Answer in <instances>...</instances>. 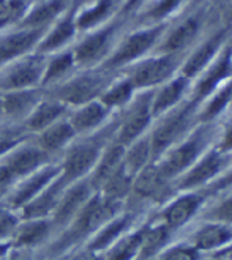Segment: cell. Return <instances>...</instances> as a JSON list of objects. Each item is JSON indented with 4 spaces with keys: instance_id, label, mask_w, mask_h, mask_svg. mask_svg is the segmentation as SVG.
Segmentation results:
<instances>
[{
    "instance_id": "cell-24",
    "label": "cell",
    "mask_w": 232,
    "mask_h": 260,
    "mask_svg": "<svg viewBox=\"0 0 232 260\" xmlns=\"http://www.w3.org/2000/svg\"><path fill=\"white\" fill-rule=\"evenodd\" d=\"M130 224V216H120V218H114L111 219L107 224H104L98 234L95 235V238L90 241L89 244V252L98 254L101 251L109 249L112 244L119 240V237L123 234V231L128 227Z\"/></svg>"
},
{
    "instance_id": "cell-50",
    "label": "cell",
    "mask_w": 232,
    "mask_h": 260,
    "mask_svg": "<svg viewBox=\"0 0 232 260\" xmlns=\"http://www.w3.org/2000/svg\"><path fill=\"white\" fill-rule=\"evenodd\" d=\"M5 117V114H4V103H2V100H0V120H2Z\"/></svg>"
},
{
    "instance_id": "cell-12",
    "label": "cell",
    "mask_w": 232,
    "mask_h": 260,
    "mask_svg": "<svg viewBox=\"0 0 232 260\" xmlns=\"http://www.w3.org/2000/svg\"><path fill=\"white\" fill-rule=\"evenodd\" d=\"M103 85L104 84L100 76L87 74V76H81V78L71 81L65 87H62L57 91V95H59L60 103L82 106V104L90 103L95 96H98L103 90Z\"/></svg>"
},
{
    "instance_id": "cell-38",
    "label": "cell",
    "mask_w": 232,
    "mask_h": 260,
    "mask_svg": "<svg viewBox=\"0 0 232 260\" xmlns=\"http://www.w3.org/2000/svg\"><path fill=\"white\" fill-rule=\"evenodd\" d=\"M111 5H112V0H101V2L94 7L92 10L82 13L79 18H77L76 24L79 25L81 28H87V27H92L95 25L97 22H100L107 13L111 10Z\"/></svg>"
},
{
    "instance_id": "cell-51",
    "label": "cell",
    "mask_w": 232,
    "mask_h": 260,
    "mask_svg": "<svg viewBox=\"0 0 232 260\" xmlns=\"http://www.w3.org/2000/svg\"><path fill=\"white\" fill-rule=\"evenodd\" d=\"M13 2H16V0H0V5H10V4H13Z\"/></svg>"
},
{
    "instance_id": "cell-19",
    "label": "cell",
    "mask_w": 232,
    "mask_h": 260,
    "mask_svg": "<svg viewBox=\"0 0 232 260\" xmlns=\"http://www.w3.org/2000/svg\"><path fill=\"white\" fill-rule=\"evenodd\" d=\"M76 136L73 126L70 125V121H55L51 126H48L46 129L40 131V137H38V147L41 150H44L48 155L54 151H59L64 147H67L71 139Z\"/></svg>"
},
{
    "instance_id": "cell-44",
    "label": "cell",
    "mask_w": 232,
    "mask_h": 260,
    "mask_svg": "<svg viewBox=\"0 0 232 260\" xmlns=\"http://www.w3.org/2000/svg\"><path fill=\"white\" fill-rule=\"evenodd\" d=\"M216 150L224 153V155H230L232 153V125L227 126L221 136V141L218 144V147H216Z\"/></svg>"
},
{
    "instance_id": "cell-31",
    "label": "cell",
    "mask_w": 232,
    "mask_h": 260,
    "mask_svg": "<svg viewBox=\"0 0 232 260\" xmlns=\"http://www.w3.org/2000/svg\"><path fill=\"white\" fill-rule=\"evenodd\" d=\"M38 37H40L38 30H32V32H21L5 38L0 43V63L25 52L38 40Z\"/></svg>"
},
{
    "instance_id": "cell-8",
    "label": "cell",
    "mask_w": 232,
    "mask_h": 260,
    "mask_svg": "<svg viewBox=\"0 0 232 260\" xmlns=\"http://www.w3.org/2000/svg\"><path fill=\"white\" fill-rule=\"evenodd\" d=\"M68 188L67 183L62 180L60 174L38 196L22 207V215L25 219H44L49 213H54L64 191Z\"/></svg>"
},
{
    "instance_id": "cell-4",
    "label": "cell",
    "mask_w": 232,
    "mask_h": 260,
    "mask_svg": "<svg viewBox=\"0 0 232 260\" xmlns=\"http://www.w3.org/2000/svg\"><path fill=\"white\" fill-rule=\"evenodd\" d=\"M104 150L103 139H92L73 147L60 166V177L67 185L82 180L89 172L94 171L95 164L98 162L101 151Z\"/></svg>"
},
{
    "instance_id": "cell-48",
    "label": "cell",
    "mask_w": 232,
    "mask_h": 260,
    "mask_svg": "<svg viewBox=\"0 0 232 260\" xmlns=\"http://www.w3.org/2000/svg\"><path fill=\"white\" fill-rule=\"evenodd\" d=\"M8 249H10V243H4V244H0V257L5 255Z\"/></svg>"
},
{
    "instance_id": "cell-52",
    "label": "cell",
    "mask_w": 232,
    "mask_h": 260,
    "mask_svg": "<svg viewBox=\"0 0 232 260\" xmlns=\"http://www.w3.org/2000/svg\"><path fill=\"white\" fill-rule=\"evenodd\" d=\"M230 106H232V98H230Z\"/></svg>"
},
{
    "instance_id": "cell-47",
    "label": "cell",
    "mask_w": 232,
    "mask_h": 260,
    "mask_svg": "<svg viewBox=\"0 0 232 260\" xmlns=\"http://www.w3.org/2000/svg\"><path fill=\"white\" fill-rule=\"evenodd\" d=\"M76 260H106L104 257H100L98 254H94V252H85V254H81Z\"/></svg>"
},
{
    "instance_id": "cell-46",
    "label": "cell",
    "mask_w": 232,
    "mask_h": 260,
    "mask_svg": "<svg viewBox=\"0 0 232 260\" xmlns=\"http://www.w3.org/2000/svg\"><path fill=\"white\" fill-rule=\"evenodd\" d=\"M13 181H16V178L13 177V174L7 169L4 164H0V191L7 189Z\"/></svg>"
},
{
    "instance_id": "cell-20",
    "label": "cell",
    "mask_w": 232,
    "mask_h": 260,
    "mask_svg": "<svg viewBox=\"0 0 232 260\" xmlns=\"http://www.w3.org/2000/svg\"><path fill=\"white\" fill-rule=\"evenodd\" d=\"M150 162H155V161L152 159V147H150L149 136H141L137 141H134L125 148L123 169H125V172H128L133 178Z\"/></svg>"
},
{
    "instance_id": "cell-23",
    "label": "cell",
    "mask_w": 232,
    "mask_h": 260,
    "mask_svg": "<svg viewBox=\"0 0 232 260\" xmlns=\"http://www.w3.org/2000/svg\"><path fill=\"white\" fill-rule=\"evenodd\" d=\"M65 106L60 101H43L34 109L25 120V126L28 131H43L64 115Z\"/></svg>"
},
{
    "instance_id": "cell-39",
    "label": "cell",
    "mask_w": 232,
    "mask_h": 260,
    "mask_svg": "<svg viewBox=\"0 0 232 260\" xmlns=\"http://www.w3.org/2000/svg\"><path fill=\"white\" fill-rule=\"evenodd\" d=\"M204 218L210 222H220L232 227V197H227L220 204H216L206 213Z\"/></svg>"
},
{
    "instance_id": "cell-42",
    "label": "cell",
    "mask_w": 232,
    "mask_h": 260,
    "mask_svg": "<svg viewBox=\"0 0 232 260\" xmlns=\"http://www.w3.org/2000/svg\"><path fill=\"white\" fill-rule=\"evenodd\" d=\"M18 227V219L7 210H0V238L13 235Z\"/></svg>"
},
{
    "instance_id": "cell-40",
    "label": "cell",
    "mask_w": 232,
    "mask_h": 260,
    "mask_svg": "<svg viewBox=\"0 0 232 260\" xmlns=\"http://www.w3.org/2000/svg\"><path fill=\"white\" fill-rule=\"evenodd\" d=\"M73 55L71 54H64V55H60L57 58H54L51 65L48 67V70L44 71V78H43V82H49L52 79H57L60 78L62 74H65L71 65H73Z\"/></svg>"
},
{
    "instance_id": "cell-5",
    "label": "cell",
    "mask_w": 232,
    "mask_h": 260,
    "mask_svg": "<svg viewBox=\"0 0 232 260\" xmlns=\"http://www.w3.org/2000/svg\"><path fill=\"white\" fill-rule=\"evenodd\" d=\"M227 164H229V155H224V153L218 151L216 148L207 151L187 172L176 180V189L188 192L199 186H204L206 183L215 180L223 171H226Z\"/></svg>"
},
{
    "instance_id": "cell-25",
    "label": "cell",
    "mask_w": 232,
    "mask_h": 260,
    "mask_svg": "<svg viewBox=\"0 0 232 260\" xmlns=\"http://www.w3.org/2000/svg\"><path fill=\"white\" fill-rule=\"evenodd\" d=\"M188 79L187 78H177L171 84L163 87L157 95L152 98V117H158L161 114H166L171 108L177 106L180 101L185 87H187Z\"/></svg>"
},
{
    "instance_id": "cell-26",
    "label": "cell",
    "mask_w": 232,
    "mask_h": 260,
    "mask_svg": "<svg viewBox=\"0 0 232 260\" xmlns=\"http://www.w3.org/2000/svg\"><path fill=\"white\" fill-rule=\"evenodd\" d=\"M51 224L46 219H27L25 224L18 225L14 231V246L19 248H30L35 246L40 241L46 238V235L49 234Z\"/></svg>"
},
{
    "instance_id": "cell-36",
    "label": "cell",
    "mask_w": 232,
    "mask_h": 260,
    "mask_svg": "<svg viewBox=\"0 0 232 260\" xmlns=\"http://www.w3.org/2000/svg\"><path fill=\"white\" fill-rule=\"evenodd\" d=\"M67 0H51V2L44 4L43 7L34 10L28 14V18L25 19V24L30 27H40L44 25L46 22L52 21L57 14L65 8Z\"/></svg>"
},
{
    "instance_id": "cell-13",
    "label": "cell",
    "mask_w": 232,
    "mask_h": 260,
    "mask_svg": "<svg viewBox=\"0 0 232 260\" xmlns=\"http://www.w3.org/2000/svg\"><path fill=\"white\" fill-rule=\"evenodd\" d=\"M167 185H169V181L161 175L158 164L150 162L137 175H134L130 194L136 196L137 199H141V201L160 199L166 196Z\"/></svg>"
},
{
    "instance_id": "cell-6",
    "label": "cell",
    "mask_w": 232,
    "mask_h": 260,
    "mask_svg": "<svg viewBox=\"0 0 232 260\" xmlns=\"http://www.w3.org/2000/svg\"><path fill=\"white\" fill-rule=\"evenodd\" d=\"M150 120H152V96L147 95L139 98L133 104V108L127 112L125 118L120 121L117 131L114 133L115 134L114 141L123 147H128L144 134V131L150 125Z\"/></svg>"
},
{
    "instance_id": "cell-17",
    "label": "cell",
    "mask_w": 232,
    "mask_h": 260,
    "mask_svg": "<svg viewBox=\"0 0 232 260\" xmlns=\"http://www.w3.org/2000/svg\"><path fill=\"white\" fill-rule=\"evenodd\" d=\"M232 240V227L220 222H207L202 227H199L196 234L191 238L190 246L200 251H213L223 248Z\"/></svg>"
},
{
    "instance_id": "cell-49",
    "label": "cell",
    "mask_w": 232,
    "mask_h": 260,
    "mask_svg": "<svg viewBox=\"0 0 232 260\" xmlns=\"http://www.w3.org/2000/svg\"><path fill=\"white\" fill-rule=\"evenodd\" d=\"M139 2H141V0H128V4H127V7H125V10L128 11V10H131L134 5H137Z\"/></svg>"
},
{
    "instance_id": "cell-14",
    "label": "cell",
    "mask_w": 232,
    "mask_h": 260,
    "mask_svg": "<svg viewBox=\"0 0 232 260\" xmlns=\"http://www.w3.org/2000/svg\"><path fill=\"white\" fill-rule=\"evenodd\" d=\"M60 167L59 166H51V167H41L37 172L30 174L28 178L22 183V185L16 189L10 199V204L14 208H22L27 202H30L35 196H38L49 183L59 177Z\"/></svg>"
},
{
    "instance_id": "cell-45",
    "label": "cell",
    "mask_w": 232,
    "mask_h": 260,
    "mask_svg": "<svg viewBox=\"0 0 232 260\" xmlns=\"http://www.w3.org/2000/svg\"><path fill=\"white\" fill-rule=\"evenodd\" d=\"M229 186H232V169H229L221 178L215 180L212 183V189L213 191H221V189H226Z\"/></svg>"
},
{
    "instance_id": "cell-32",
    "label": "cell",
    "mask_w": 232,
    "mask_h": 260,
    "mask_svg": "<svg viewBox=\"0 0 232 260\" xmlns=\"http://www.w3.org/2000/svg\"><path fill=\"white\" fill-rule=\"evenodd\" d=\"M146 231H147V225L139 229V231H136L130 237L117 241L115 246H111V249L107 251L104 258L106 260H133V258H136L139 254V249H141Z\"/></svg>"
},
{
    "instance_id": "cell-28",
    "label": "cell",
    "mask_w": 232,
    "mask_h": 260,
    "mask_svg": "<svg viewBox=\"0 0 232 260\" xmlns=\"http://www.w3.org/2000/svg\"><path fill=\"white\" fill-rule=\"evenodd\" d=\"M223 37H224V32H218L215 37H212L209 41H206L202 46H200V48L191 55V58L188 60V62L185 63L183 78H187V79L193 78V76H196L210 62V58L215 55V52L218 51V48L221 46Z\"/></svg>"
},
{
    "instance_id": "cell-35",
    "label": "cell",
    "mask_w": 232,
    "mask_h": 260,
    "mask_svg": "<svg viewBox=\"0 0 232 260\" xmlns=\"http://www.w3.org/2000/svg\"><path fill=\"white\" fill-rule=\"evenodd\" d=\"M230 98H232V84L224 87L218 95L213 96V100L206 106V109L199 114L200 123L206 125L210 123L212 120H215L230 104Z\"/></svg>"
},
{
    "instance_id": "cell-27",
    "label": "cell",
    "mask_w": 232,
    "mask_h": 260,
    "mask_svg": "<svg viewBox=\"0 0 232 260\" xmlns=\"http://www.w3.org/2000/svg\"><path fill=\"white\" fill-rule=\"evenodd\" d=\"M232 71V48H227L223 57L213 65V68L209 71V74L200 81L197 90H196V98L200 100L207 95H210V91L215 90V87L218 85L221 81H224Z\"/></svg>"
},
{
    "instance_id": "cell-2",
    "label": "cell",
    "mask_w": 232,
    "mask_h": 260,
    "mask_svg": "<svg viewBox=\"0 0 232 260\" xmlns=\"http://www.w3.org/2000/svg\"><path fill=\"white\" fill-rule=\"evenodd\" d=\"M196 103H188L183 108L176 109L172 114L164 117L163 121L155 126L150 137V147H152V159L157 161L164 153L179 144L185 134H188L193 126Z\"/></svg>"
},
{
    "instance_id": "cell-16",
    "label": "cell",
    "mask_w": 232,
    "mask_h": 260,
    "mask_svg": "<svg viewBox=\"0 0 232 260\" xmlns=\"http://www.w3.org/2000/svg\"><path fill=\"white\" fill-rule=\"evenodd\" d=\"M161 32V27H155L150 30H144V32H137L134 35H131L125 43L122 44V48L114 54V57L109 60V67H120L125 65L131 60L137 58L139 55H142L144 52H147L153 43L157 41L158 35Z\"/></svg>"
},
{
    "instance_id": "cell-34",
    "label": "cell",
    "mask_w": 232,
    "mask_h": 260,
    "mask_svg": "<svg viewBox=\"0 0 232 260\" xmlns=\"http://www.w3.org/2000/svg\"><path fill=\"white\" fill-rule=\"evenodd\" d=\"M74 27H76V22L74 19L70 16L67 18L65 21H62L54 30L52 34L44 40V43L41 44L40 51L43 52H48V51H52V49H57L60 48L62 44H65L74 34Z\"/></svg>"
},
{
    "instance_id": "cell-37",
    "label": "cell",
    "mask_w": 232,
    "mask_h": 260,
    "mask_svg": "<svg viewBox=\"0 0 232 260\" xmlns=\"http://www.w3.org/2000/svg\"><path fill=\"white\" fill-rule=\"evenodd\" d=\"M133 84L131 81H123L120 84H117L115 87L109 88L107 91L101 95V104L104 106L106 109L111 108H120V106L127 104L133 95Z\"/></svg>"
},
{
    "instance_id": "cell-11",
    "label": "cell",
    "mask_w": 232,
    "mask_h": 260,
    "mask_svg": "<svg viewBox=\"0 0 232 260\" xmlns=\"http://www.w3.org/2000/svg\"><path fill=\"white\" fill-rule=\"evenodd\" d=\"M177 67V58L174 54H167L160 58H153L142 63L130 79L133 87H152L164 82Z\"/></svg>"
},
{
    "instance_id": "cell-21",
    "label": "cell",
    "mask_w": 232,
    "mask_h": 260,
    "mask_svg": "<svg viewBox=\"0 0 232 260\" xmlns=\"http://www.w3.org/2000/svg\"><path fill=\"white\" fill-rule=\"evenodd\" d=\"M2 103H4L5 117L21 120V118H27L34 112L40 100L38 95L32 90H18L13 91V93H8Z\"/></svg>"
},
{
    "instance_id": "cell-43",
    "label": "cell",
    "mask_w": 232,
    "mask_h": 260,
    "mask_svg": "<svg viewBox=\"0 0 232 260\" xmlns=\"http://www.w3.org/2000/svg\"><path fill=\"white\" fill-rule=\"evenodd\" d=\"M179 4H180V0H161V2L150 11V18L161 19V18L167 16L172 10H176Z\"/></svg>"
},
{
    "instance_id": "cell-9",
    "label": "cell",
    "mask_w": 232,
    "mask_h": 260,
    "mask_svg": "<svg viewBox=\"0 0 232 260\" xmlns=\"http://www.w3.org/2000/svg\"><path fill=\"white\" fill-rule=\"evenodd\" d=\"M204 202V196L197 192H185L172 201L163 211V224H166L171 231L183 227L200 208Z\"/></svg>"
},
{
    "instance_id": "cell-41",
    "label": "cell",
    "mask_w": 232,
    "mask_h": 260,
    "mask_svg": "<svg viewBox=\"0 0 232 260\" xmlns=\"http://www.w3.org/2000/svg\"><path fill=\"white\" fill-rule=\"evenodd\" d=\"M161 260H199V252L190 244L188 246H174L163 254Z\"/></svg>"
},
{
    "instance_id": "cell-33",
    "label": "cell",
    "mask_w": 232,
    "mask_h": 260,
    "mask_svg": "<svg viewBox=\"0 0 232 260\" xmlns=\"http://www.w3.org/2000/svg\"><path fill=\"white\" fill-rule=\"evenodd\" d=\"M197 28H199V21L196 18L187 19L167 37L166 43L163 44V52L176 54L179 49L185 48V46H187L197 34Z\"/></svg>"
},
{
    "instance_id": "cell-29",
    "label": "cell",
    "mask_w": 232,
    "mask_h": 260,
    "mask_svg": "<svg viewBox=\"0 0 232 260\" xmlns=\"http://www.w3.org/2000/svg\"><path fill=\"white\" fill-rule=\"evenodd\" d=\"M131 185H133V177L128 172H125V169H123V166H122L112 177L106 180V183L98 192L106 201L120 204L123 199L131 192Z\"/></svg>"
},
{
    "instance_id": "cell-30",
    "label": "cell",
    "mask_w": 232,
    "mask_h": 260,
    "mask_svg": "<svg viewBox=\"0 0 232 260\" xmlns=\"http://www.w3.org/2000/svg\"><path fill=\"white\" fill-rule=\"evenodd\" d=\"M114 27L104 28L101 32L89 37L85 41H82L79 44V48L76 49V60L79 63H90L97 60L98 57H101V54L104 52L107 41H109V37L112 34Z\"/></svg>"
},
{
    "instance_id": "cell-18",
    "label": "cell",
    "mask_w": 232,
    "mask_h": 260,
    "mask_svg": "<svg viewBox=\"0 0 232 260\" xmlns=\"http://www.w3.org/2000/svg\"><path fill=\"white\" fill-rule=\"evenodd\" d=\"M43 73V63L37 57H32L14 67L0 82V87L7 90H22L25 87L35 85Z\"/></svg>"
},
{
    "instance_id": "cell-22",
    "label": "cell",
    "mask_w": 232,
    "mask_h": 260,
    "mask_svg": "<svg viewBox=\"0 0 232 260\" xmlns=\"http://www.w3.org/2000/svg\"><path fill=\"white\" fill-rule=\"evenodd\" d=\"M107 111L101 103H95V101H90L87 104H82V108L79 111H76L71 118L68 120L70 125L73 126L74 133H89L92 129L98 128L106 115H107Z\"/></svg>"
},
{
    "instance_id": "cell-10",
    "label": "cell",
    "mask_w": 232,
    "mask_h": 260,
    "mask_svg": "<svg viewBox=\"0 0 232 260\" xmlns=\"http://www.w3.org/2000/svg\"><path fill=\"white\" fill-rule=\"evenodd\" d=\"M48 153L41 150L38 145H27L14 148V151L7 158L4 166L13 174V177L19 180L30 174L37 172L48 159Z\"/></svg>"
},
{
    "instance_id": "cell-3",
    "label": "cell",
    "mask_w": 232,
    "mask_h": 260,
    "mask_svg": "<svg viewBox=\"0 0 232 260\" xmlns=\"http://www.w3.org/2000/svg\"><path fill=\"white\" fill-rule=\"evenodd\" d=\"M119 205L120 204L117 202L106 201L104 197H101L100 192L94 194L73 219L71 227L64 241L67 240V243H74L90 234L98 232L104 224L115 218Z\"/></svg>"
},
{
    "instance_id": "cell-1",
    "label": "cell",
    "mask_w": 232,
    "mask_h": 260,
    "mask_svg": "<svg viewBox=\"0 0 232 260\" xmlns=\"http://www.w3.org/2000/svg\"><path fill=\"white\" fill-rule=\"evenodd\" d=\"M209 134L210 129L202 125L188 134L187 139H182L179 144H176V148H169L163 155L164 159L158 162L161 175L167 181H176L180 175L187 172L204 155L206 145L209 142Z\"/></svg>"
},
{
    "instance_id": "cell-15",
    "label": "cell",
    "mask_w": 232,
    "mask_h": 260,
    "mask_svg": "<svg viewBox=\"0 0 232 260\" xmlns=\"http://www.w3.org/2000/svg\"><path fill=\"white\" fill-rule=\"evenodd\" d=\"M125 148L127 147L117 144L115 141L112 144L104 147V150L101 151V156H100L98 162L95 164L94 171H92V175L89 178L92 188L100 191L101 186L106 183V180L109 177H112L123 166V155H125Z\"/></svg>"
},
{
    "instance_id": "cell-7",
    "label": "cell",
    "mask_w": 232,
    "mask_h": 260,
    "mask_svg": "<svg viewBox=\"0 0 232 260\" xmlns=\"http://www.w3.org/2000/svg\"><path fill=\"white\" fill-rule=\"evenodd\" d=\"M94 196V188H92L89 180H79L70 185L68 189L64 191L60 201L54 210V224L65 225L76 218V215L82 210V207L89 202V199Z\"/></svg>"
}]
</instances>
